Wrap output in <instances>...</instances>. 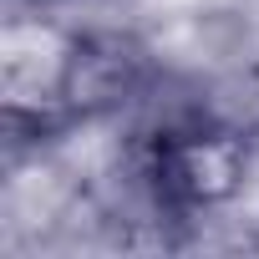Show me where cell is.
<instances>
[{
    "instance_id": "cell-1",
    "label": "cell",
    "mask_w": 259,
    "mask_h": 259,
    "mask_svg": "<svg viewBox=\"0 0 259 259\" xmlns=\"http://www.w3.org/2000/svg\"><path fill=\"white\" fill-rule=\"evenodd\" d=\"M133 87V56L122 41L16 21L0 51L6 127L16 138H51L76 117H92Z\"/></svg>"
},
{
    "instance_id": "cell-2",
    "label": "cell",
    "mask_w": 259,
    "mask_h": 259,
    "mask_svg": "<svg viewBox=\"0 0 259 259\" xmlns=\"http://www.w3.org/2000/svg\"><path fill=\"white\" fill-rule=\"evenodd\" d=\"M249 148L239 127L208 112H178L138 138V183L148 188L153 208L173 219H193L219 208L244 183Z\"/></svg>"
}]
</instances>
